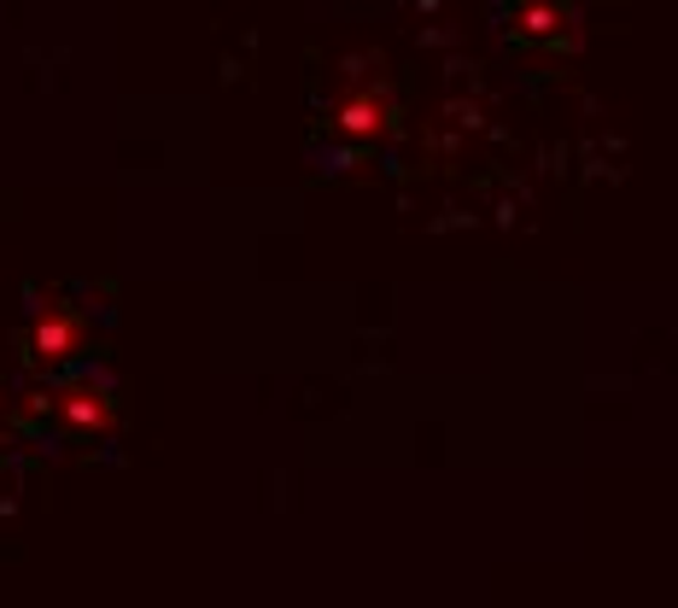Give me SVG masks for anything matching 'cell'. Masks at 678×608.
<instances>
[{
  "mask_svg": "<svg viewBox=\"0 0 678 608\" xmlns=\"http://www.w3.org/2000/svg\"><path fill=\"white\" fill-rule=\"evenodd\" d=\"M35 352L41 357H65L71 352V322H48V328L35 334Z\"/></svg>",
  "mask_w": 678,
  "mask_h": 608,
  "instance_id": "6da1fadb",
  "label": "cell"
}]
</instances>
